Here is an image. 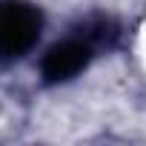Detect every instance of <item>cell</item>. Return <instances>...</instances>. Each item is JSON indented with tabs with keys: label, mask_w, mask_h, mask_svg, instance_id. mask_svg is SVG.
Masks as SVG:
<instances>
[{
	"label": "cell",
	"mask_w": 146,
	"mask_h": 146,
	"mask_svg": "<svg viewBox=\"0 0 146 146\" xmlns=\"http://www.w3.org/2000/svg\"><path fill=\"white\" fill-rule=\"evenodd\" d=\"M43 15L26 0H0V60L23 57L40 37Z\"/></svg>",
	"instance_id": "obj_1"
},
{
	"label": "cell",
	"mask_w": 146,
	"mask_h": 146,
	"mask_svg": "<svg viewBox=\"0 0 146 146\" xmlns=\"http://www.w3.org/2000/svg\"><path fill=\"white\" fill-rule=\"evenodd\" d=\"M92 43L86 37H69L57 46H52L40 63V75L46 83H66L78 78L92 60Z\"/></svg>",
	"instance_id": "obj_2"
}]
</instances>
